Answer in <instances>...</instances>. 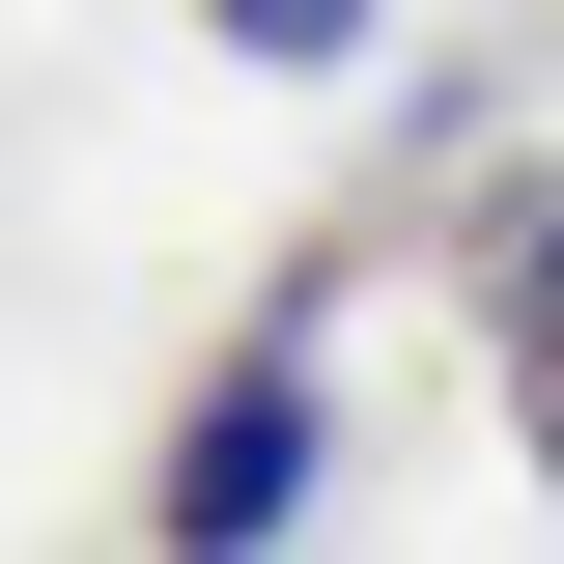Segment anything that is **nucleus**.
I'll list each match as a JSON object with an SVG mask.
<instances>
[{
	"label": "nucleus",
	"instance_id": "f257e3e1",
	"mask_svg": "<svg viewBox=\"0 0 564 564\" xmlns=\"http://www.w3.org/2000/svg\"><path fill=\"white\" fill-rule=\"evenodd\" d=\"M141 536H198V564H254V536H311V339H254L198 423H170V480H141Z\"/></svg>",
	"mask_w": 564,
	"mask_h": 564
},
{
	"label": "nucleus",
	"instance_id": "f03ea898",
	"mask_svg": "<svg viewBox=\"0 0 564 564\" xmlns=\"http://www.w3.org/2000/svg\"><path fill=\"white\" fill-rule=\"evenodd\" d=\"M395 0H198V57H254V85H339Z\"/></svg>",
	"mask_w": 564,
	"mask_h": 564
},
{
	"label": "nucleus",
	"instance_id": "7ed1b4c3",
	"mask_svg": "<svg viewBox=\"0 0 564 564\" xmlns=\"http://www.w3.org/2000/svg\"><path fill=\"white\" fill-rule=\"evenodd\" d=\"M508 423H536V480H564V311H508Z\"/></svg>",
	"mask_w": 564,
	"mask_h": 564
}]
</instances>
